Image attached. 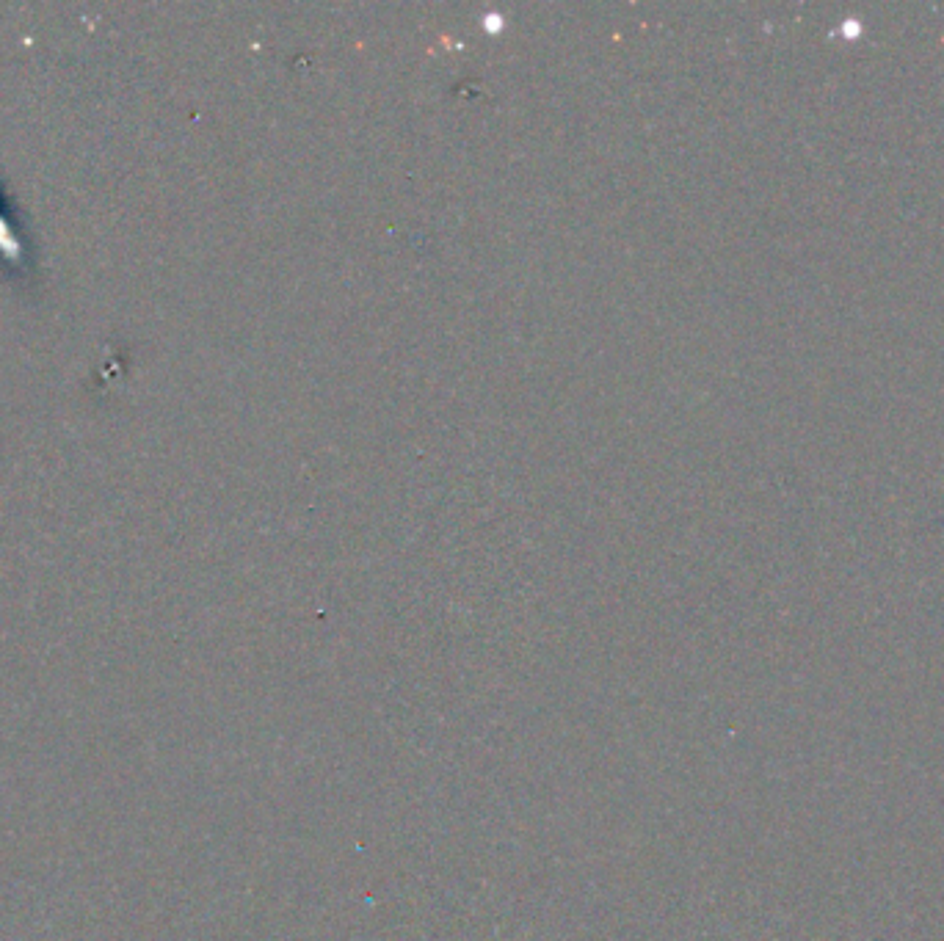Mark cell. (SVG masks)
<instances>
[{"label": "cell", "mask_w": 944, "mask_h": 941, "mask_svg": "<svg viewBox=\"0 0 944 941\" xmlns=\"http://www.w3.org/2000/svg\"><path fill=\"white\" fill-rule=\"evenodd\" d=\"M0 252L9 254V257H20V243L9 230V224L3 221V216H0Z\"/></svg>", "instance_id": "obj_1"}]
</instances>
